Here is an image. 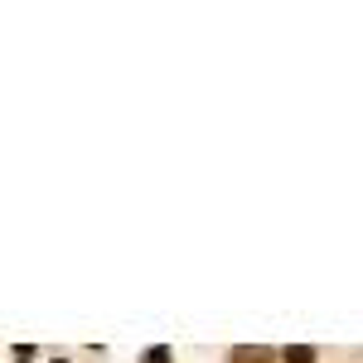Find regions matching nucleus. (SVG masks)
Returning a JSON list of instances; mask_svg holds the SVG:
<instances>
[{
    "label": "nucleus",
    "mask_w": 363,
    "mask_h": 363,
    "mask_svg": "<svg viewBox=\"0 0 363 363\" xmlns=\"http://www.w3.org/2000/svg\"><path fill=\"white\" fill-rule=\"evenodd\" d=\"M228 363H277V354L267 344H238V349H228Z\"/></svg>",
    "instance_id": "1"
},
{
    "label": "nucleus",
    "mask_w": 363,
    "mask_h": 363,
    "mask_svg": "<svg viewBox=\"0 0 363 363\" xmlns=\"http://www.w3.org/2000/svg\"><path fill=\"white\" fill-rule=\"evenodd\" d=\"M54 363H68V359H54Z\"/></svg>",
    "instance_id": "4"
},
{
    "label": "nucleus",
    "mask_w": 363,
    "mask_h": 363,
    "mask_svg": "<svg viewBox=\"0 0 363 363\" xmlns=\"http://www.w3.org/2000/svg\"><path fill=\"white\" fill-rule=\"evenodd\" d=\"M281 363H320V354H315L310 344H286V349H281Z\"/></svg>",
    "instance_id": "2"
},
{
    "label": "nucleus",
    "mask_w": 363,
    "mask_h": 363,
    "mask_svg": "<svg viewBox=\"0 0 363 363\" xmlns=\"http://www.w3.org/2000/svg\"><path fill=\"white\" fill-rule=\"evenodd\" d=\"M140 363H174V349H169V344H155V349L140 354Z\"/></svg>",
    "instance_id": "3"
}]
</instances>
